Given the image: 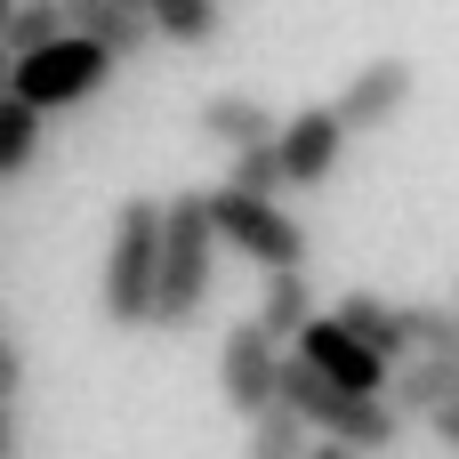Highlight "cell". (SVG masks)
<instances>
[{"instance_id":"17","label":"cell","mask_w":459,"mask_h":459,"mask_svg":"<svg viewBox=\"0 0 459 459\" xmlns=\"http://www.w3.org/2000/svg\"><path fill=\"white\" fill-rule=\"evenodd\" d=\"M315 452V436H307V420L290 411V403H266L258 420H250V452L242 459H307Z\"/></svg>"},{"instance_id":"6","label":"cell","mask_w":459,"mask_h":459,"mask_svg":"<svg viewBox=\"0 0 459 459\" xmlns=\"http://www.w3.org/2000/svg\"><path fill=\"white\" fill-rule=\"evenodd\" d=\"M290 355H299L307 371H323L331 387H347V395H387V379H395V371H387L347 323H331V315H315V323L290 339Z\"/></svg>"},{"instance_id":"16","label":"cell","mask_w":459,"mask_h":459,"mask_svg":"<svg viewBox=\"0 0 459 459\" xmlns=\"http://www.w3.org/2000/svg\"><path fill=\"white\" fill-rule=\"evenodd\" d=\"M40 129H48V113H32L24 97H0V186L40 161Z\"/></svg>"},{"instance_id":"11","label":"cell","mask_w":459,"mask_h":459,"mask_svg":"<svg viewBox=\"0 0 459 459\" xmlns=\"http://www.w3.org/2000/svg\"><path fill=\"white\" fill-rule=\"evenodd\" d=\"M452 403H459V363H444V355L395 363V379H387V411H395V420H436V411H452Z\"/></svg>"},{"instance_id":"25","label":"cell","mask_w":459,"mask_h":459,"mask_svg":"<svg viewBox=\"0 0 459 459\" xmlns=\"http://www.w3.org/2000/svg\"><path fill=\"white\" fill-rule=\"evenodd\" d=\"M8 73H16V56H8V48H0V97H8Z\"/></svg>"},{"instance_id":"23","label":"cell","mask_w":459,"mask_h":459,"mask_svg":"<svg viewBox=\"0 0 459 459\" xmlns=\"http://www.w3.org/2000/svg\"><path fill=\"white\" fill-rule=\"evenodd\" d=\"M428 428H436V444H444V452H459V403H452V411H436Z\"/></svg>"},{"instance_id":"3","label":"cell","mask_w":459,"mask_h":459,"mask_svg":"<svg viewBox=\"0 0 459 459\" xmlns=\"http://www.w3.org/2000/svg\"><path fill=\"white\" fill-rule=\"evenodd\" d=\"M153 282H161V202L129 194L113 210V242H105V323L113 331H145L153 323Z\"/></svg>"},{"instance_id":"18","label":"cell","mask_w":459,"mask_h":459,"mask_svg":"<svg viewBox=\"0 0 459 459\" xmlns=\"http://www.w3.org/2000/svg\"><path fill=\"white\" fill-rule=\"evenodd\" d=\"M403 315V347L411 355H444V363H459V307H395Z\"/></svg>"},{"instance_id":"26","label":"cell","mask_w":459,"mask_h":459,"mask_svg":"<svg viewBox=\"0 0 459 459\" xmlns=\"http://www.w3.org/2000/svg\"><path fill=\"white\" fill-rule=\"evenodd\" d=\"M8 16H16V0H0V32H8Z\"/></svg>"},{"instance_id":"4","label":"cell","mask_w":459,"mask_h":459,"mask_svg":"<svg viewBox=\"0 0 459 459\" xmlns=\"http://www.w3.org/2000/svg\"><path fill=\"white\" fill-rule=\"evenodd\" d=\"M210 234L226 250H242L258 274H307V226L282 210V202H258V194H234V186H210Z\"/></svg>"},{"instance_id":"8","label":"cell","mask_w":459,"mask_h":459,"mask_svg":"<svg viewBox=\"0 0 459 459\" xmlns=\"http://www.w3.org/2000/svg\"><path fill=\"white\" fill-rule=\"evenodd\" d=\"M411 89H420V73L403 65V56H371V65H355V81L339 89V129L347 137H371V129H387V121H403V105H411Z\"/></svg>"},{"instance_id":"1","label":"cell","mask_w":459,"mask_h":459,"mask_svg":"<svg viewBox=\"0 0 459 459\" xmlns=\"http://www.w3.org/2000/svg\"><path fill=\"white\" fill-rule=\"evenodd\" d=\"M218 282V234H210V202L178 194L161 202V282H153V331H194Z\"/></svg>"},{"instance_id":"12","label":"cell","mask_w":459,"mask_h":459,"mask_svg":"<svg viewBox=\"0 0 459 459\" xmlns=\"http://www.w3.org/2000/svg\"><path fill=\"white\" fill-rule=\"evenodd\" d=\"M194 121H202V137H210V145H226V153H242V145H274V129H282V121H274L258 97H242V89L202 97V113H194Z\"/></svg>"},{"instance_id":"20","label":"cell","mask_w":459,"mask_h":459,"mask_svg":"<svg viewBox=\"0 0 459 459\" xmlns=\"http://www.w3.org/2000/svg\"><path fill=\"white\" fill-rule=\"evenodd\" d=\"M226 186H234V194L274 202V194H282V161H274V145H242V153H234V169H226Z\"/></svg>"},{"instance_id":"15","label":"cell","mask_w":459,"mask_h":459,"mask_svg":"<svg viewBox=\"0 0 459 459\" xmlns=\"http://www.w3.org/2000/svg\"><path fill=\"white\" fill-rule=\"evenodd\" d=\"M145 24H153V40H169V48H202V40H218V0H145Z\"/></svg>"},{"instance_id":"27","label":"cell","mask_w":459,"mask_h":459,"mask_svg":"<svg viewBox=\"0 0 459 459\" xmlns=\"http://www.w3.org/2000/svg\"><path fill=\"white\" fill-rule=\"evenodd\" d=\"M129 8H145V0H129Z\"/></svg>"},{"instance_id":"21","label":"cell","mask_w":459,"mask_h":459,"mask_svg":"<svg viewBox=\"0 0 459 459\" xmlns=\"http://www.w3.org/2000/svg\"><path fill=\"white\" fill-rule=\"evenodd\" d=\"M16 395H24V347H16V339L0 331V403L16 411Z\"/></svg>"},{"instance_id":"14","label":"cell","mask_w":459,"mask_h":459,"mask_svg":"<svg viewBox=\"0 0 459 459\" xmlns=\"http://www.w3.org/2000/svg\"><path fill=\"white\" fill-rule=\"evenodd\" d=\"M315 315H323V307H315L307 274H266V299H258V315H250V323H258V331H266L274 347H290V339H299V331H307Z\"/></svg>"},{"instance_id":"7","label":"cell","mask_w":459,"mask_h":459,"mask_svg":"<svg viewBox=\"0 0 459 459\" xmlns=\"http://www.w3.org/2000/svg\"><path fill=\"white\" fill-rule=\"evenodd\" d=\"M218 387L242 420H258L266 403H282V347L258 331V323H234L226 347H218Z\"/></svg>"},{"instance_id":"19","label":"cell","mask_w":459,"mask_h":459,"mask_svg":"<svg viewBox=\"0 0 459 459\" xmlns=\"http://www.w3.org/2000/svg\"><path fill=\"white\" fill-rule=\"evenodd\" d=\"M48 40H65V0H16L0 48H8V56H32V48H48Z\"/></svg>"},{"instance_id":"9","label":"cell","mask_w":459,"mask_h":459,"mask_svg":"<svg viewBox=\"0 0 459 459\" xmlns=\"http://www.w3.org/2000/svg\"><path fill=\"white\" fill-rule=\"evenodd\" d=\"M339 153H347V129H339L331 105H299V113L274 129L282 186H331V178H339Z\"/></svg>"},{"instance_id":"10","label":"cell","mask_w":459,"mask_h":459,"mask_svg":"<svg viewBox=\"0 0 459 459\" xmlns=\"http://www.w3.org/2000/svg\"><path fill=\"white\" fill-rule=\"evenodd\" d=\"M65 32L97 40L113 65L153 48V24H145V8H129V0H65Z\"/></svg>"},{"instance_id":"2","label":"cell","mask_w":459,"mask_h":459,"mask_svg":"<svg viewBox=\"0 0 459 459\" xmlns=\"http://www.w3.org/2000/svg\"><path fill=\"white\" fill-rule=\"evenodd\" d=\"M282 403L307 420V436H323V444H339V452H355V459L395 452V436H403V420L387 411V395H347L323 371H307L299 355H282Z\"/></svg>"},{"instance_id":"5","label":"cell","mask_w":459,"mask_h":459,"mask_svg":"<svg viewBox=\"0 0 459 459\" xmlns=\"http://www.w3.org/2000/svg\"><path fill=\"white\" fill-rule=\"evenodd\" d=\"M105 81H113V56H105L97 40L65 32V40H48V48L16 56V73H8V97H24L32 113H73V105H89Z\"/></svg>"},{"instance_id":"22","label":"cell","mask_w":459,"mask_h":459,"mask_svg":"<svg viewBox=\"0 0 459 459\" xmlns=\"http://www.w3.org/2000/svg\"><path fill=\"white\" fill-rule=\"evenodd\" d=\"M0 459H24V428H16V411L0 403Z\"/></svg>"},{"instance_id":"24","label":"cell","mask_w":459,"mask_h":459,"mask_svg":"<svg viewBox=\"0 0 459 459\" xmlns=\"http://www.w3.org/2000/svg\"><path fill=\"white\" fill-rule=\"evenodd\" d=\"M307 459H355V452H339V444H315V452H307Z\"/></svg>"},{"instance_id":"13","label":"cell","mask_w":459,"mask_h":459,"mask_svg":"<svg viewBox=\"0 0 459 459\" xmlns=\"http://www.w3.org/2000/svg\"><path fill=\"white\" fill-rule=\"evenodd\" d=\"M331 323H347V331H355V339H363V347H371L387 371H395V363H411V347H403V315H395L387 299H371V290H347V299L331 307Z\"/></svg>"}]
</instances>
